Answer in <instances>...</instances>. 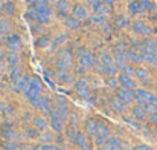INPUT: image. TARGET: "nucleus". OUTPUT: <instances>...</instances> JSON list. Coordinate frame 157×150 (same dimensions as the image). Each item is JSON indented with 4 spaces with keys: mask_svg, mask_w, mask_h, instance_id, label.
<instances>
[{
    "mask_svg": "<svg viewBox=\"0 0 157 150\" xmlns=\"http://www.w3.org/2000/svg\"><path fill=\"white\" fill-rule=\"evenodd\" d=\"M104 31H105V32H110V26H107V25H105V26H104Z\"/></svg>",
    "mask_w": 157,
    "mask_h": 150,
    "instance_id": "obj_53",
    "label": "nucleus"
},
{
    "mask_svg": "<svg viewBox=\"0 0 157 150\" xmlns=\"http://www.w3.org/2000/svg\"><path fill=\"white\" fill-rule=\"evenodd\" d=\"M86 150H95V149H93L92 146H89V147H87V149H86Z\"/></svg>",
    "mask_w": 157,
    "mask_h": 150,
    "instance_id": "obj_57",
    "label": "nucleus"
},
{
    "mask_svg": "<svg viewBox=\"0 0 157 150\" xmlns=\"http://www.w3.org/2000/svg\"><path fill=\"white\" fill-rule=\"evenodd\" d=\"M31 104H32L34 107L40 109L41 112H44V113H49V112L52 110L51 98H49V97H44V95H40V97H37V98L31 100Z\"/></svg>",
    "mask_w": 157,
    "mask_h": 150,
    "instance_id": "obj_7",
    "label": "nucleus"
},
{
    "mask_svg": "<svg viewBox=\"0 0 157 150\" xmlns=\"http://www.w3.org/2000/svg\"><path fill=\"white\" fill-rule=\"evenodd\" d=\"M8 61H9L12 66H17V64H18V61H20V57L17 55V52H12V54H9V55H8Z\"/></svg>",
    "mask_w": 157,
    "mask_h": 150,
    "instance_id": "obj_39",
    "label": "nucleus"
},
{
    "mask_svg": "<svg viewBox=\"0 0 157 150\" xmlns=\"http://www.w3.org/2000/svg\"><path fill=\"white\" fill-rule=\"evenodd\" d=\"M111 107H113V110H116V112H119V113H124L125 109H127V104L122 103V101L116 97V98L111 100Z\"/></svg>",
    "mask_w": 157,
    "mask_h": 150,
    "instance_id": "obj_26",
    "label": "nucleus"
},
{
    "mask_svg": "<svg viewBox=\"0 0 157 150\" xmlns=\"http://www.w3.org/2000/svg\"><path fill=\"white\" fill-rule=\"evenodd\" d=\"M2 8H3V11H5V12H8L9 15H12V14L15 12V6H14L11 2H5V3L2 5Z\"/></svg>",
    "mask_w": 157,
    "mask_h": 150,
    "instance_id": "obj_38",
    "label": "nucleus"
},
{
    "mask_svg": "<svg viewBox=\"0 0 157 150\" xmlns=\"http://www.w3.org/2000/svg\"><path fill=\"white\" fill-rule=\"evenodd\" d=\"M2 146H3L5 150H20L21 149L20 144H18V143H14V141H5Z\"/></svg>",
    "mask_w": 157,
    "mask_h": 150,
    "instance_id": "obj_35",
    "label": "nucleus"
},
{
    "mask_svg": "<svg viewBox=\"0 0 157 150\" xmlns=\"http://www.w3.org/2000/svg\"><path fill=\"white\" fill-rule=\"evenodd\" d=\"M133 31L136 34H140V35H150L151 34V28L142 20H137V22L133 23Z\"/></svg>",
    "mask_w": 157,
    "mask_h": 150,
    "instance_id": "obj_14",
    "label": "nucleus"
},
{
    "mask_svg": "<svg viewBox=\"0 0 157 150\" xmlns=\"http://www.w3.org/2000/svg\"><path fill=\"white\" fill-rule=\"evenodd\" d=\"M116 51H121V52H125V45H124L122 42H119V43H117V46H116Z\"/></svg>",
    "mask_w": 157,
    "mask_h": 150,
    "instance_id": "obj_49",
    "label": "nucleus"
},
{
    "mask_svg": "<svg viewBox=\"0 0 157 150\" xmlns=\"http://www.w3.org/2000/svg\"><path fill=\"white\" fill-rule=\"evenodd\" d=\"M136 77H137L139 80H148L150 74H148V71H147V69L139 67V69H136Z\"/></svg>",
    "mask_w": 157,
    "mask_h": 150,
    "instance_id": "obj_37",
    "label": "nucleus"
},
{
    "mask_svg": "<svg viewBox=\"0 0 157 150\" xmlns=\"http://www.w3.org/2000/svg\"><path fill=\"white\" fill-rule=\"evenodd\" d=\"M6 2H9V0H6Z\"/></svg>",
    "mask_w": 157,
    "mask_h": 150,
    "instance_id": "obj_61",
    "label": "nucleus"
},
{
    "mask_svg": "<svg viewBox=\"0 0 157 150\" xmlns=\"http://www.w3.org/2000/svg\"><path fill=\"white\" fill-rule=\"evenodd\" d=\"M51 45H52L51 35H41V37L37 39V46H38V48H48V46H51Z\"/></svg>",
    "mask_w": 157,
    "mask_h": 150,
    "instance_id": "obj_29",
    "label": "nucleus"
},
{
    "mask_svg": "<svg viewBox=\"0 0 157 150\" xmlns=\"http://www.w3.org/2000/svg\"><path fill=\"white\" fill-rule=\"evenodd\" d=\"M73 17H76L79 22H81V20H87V18H89V11L86 9V6L76 5V6L73 8Z\"/></svg>",
    "mask_w": 157,
    "mask_h": 150,
    "instance_id": "obj_19",
    "label": "nucleus"
},
{
    "mask_svg": "<svg viewBox=\"0 0 157 150\" xmlns=\"http://www.w3.org/2000/svg\"><path fill=\"white\" fill-rule=\"evenodd\" d=\"M3 110H5V106H3V104H0V113H2Z\"/></svg>",
    "mask_w": 157,
    "mask_h": 150,
    "instance_id": "obj_55",
    "label": "nucleus"
},
{
    "mask_svg": "<svg viewBox=\"0 0 157 150\" xmlns=\"http://www.w3.org/2000/svg\"><path fill=\"white\" fill-rule=\"evenodd\" d=\"M0 20H3V18H2V12H0Z\"/></svg>",
    "mask_w": 157,
    "mask_h": 150,
    "instance_id": "obj_59",
    "label": "nucleus"
},
{
    "mask_svg": "<svg viewBox=\"0 0 157 150\" xmlns=\"http://www.w3.org/2000/svg\"><path fill=\"white\" fill-rule=\"evenodd\" d=\"M134 100L137 101V104L140 106H147V104H157V97L145 89H136L134 91Z\"/></svg>",
    "mask_w": 157,
    "mask_h": 150,
    "instance_id": "obj_3",
    "label": "nucleus"
},
{
    "mask_svg": "<svg viewBox=\"0 0 157 150\" xmlns=\"http://www.w3.org/2000/svg\"><path fill=\"white\" fill-rule=\"evenodd\" d=\"M34 126L37 130H46L48 129V121L43 118V116H34Z\"/></svg>",
    "mask_w": 157,
    "mask_h": 150,
    "instance_id": "obj_28",
    "label": "nucleus"
},
{
    "mask_svg": "<svg viewBox=\"0 0 157 150\" xmlns=\"http://www.w3.org/2000/svg\"><path fill=\"white\" fill-rule=\"evenodd\" d=\"M127 57L131 63H142L144 61V57H142V52H137L134 49H128L127 51Z\"/></svg>",
    "mask_w": 157,
    "mask_h": 150,
    "instance_id": "obj_23",
    "label": "nucleus"
},
{
    "mask_svg": "<svg viewBox=\"0 0 157 150\" xmlns=\"http://www.w3.org/2000/svg\"><path fill=\"white\" fill-rule=\"evenodd\" d=\"M3 69V63H2V60H0V71Z\"/></svg>",
    "mask_w": 157,
    "mask_h": 150,
    "instance_id": "obj_56",
    "label": "nucleus"
},
{
    "mask_svg": "<svg viewBox=\"0 0 157 150\" xmlns=\"http://www.w3.org/2000/svg\"><path fill=\"white\" fill-rule=\"evenodd\" d=\"M150 120H151L153 123H156L157 124V112H154V113H151V115H150Z\"/></svg>",
    "mask_w": 157,
    "mask_h": 150,
    "instance_id": "obj_50",
    "label": "nucleus"
},
{
    "mask_svg": "<svg viewBox=\"0 0 157 150\" xmlns=\"http://www.w3.org/2000/svg\"><path fill=\"white\" fill-rule=\"evenodd\" d=\"M117 80H119V84H121L122 87H127V89L136 91V81H134L131 77H128V75L122 74V75H119V77H117Z\"/></svg>",
    "mask_w": 157,
    "mask_h": 150,
    "instance_id": "obj_16",
    "label": "nucleus"
},
{
    "mask_svg": "<svg viewBox=\"0 0 157 150\" xmlns=\"http://www.w3.org/2000/svg\"><path fill=\"white\" fill-rule=\"evenodd\" d=\"M131 150H153L150 146H147V144H140V146H136L134 149H131Z\"/></svg>",
    "mask_w": 157,
    "mask_h": 150,
    "instance_id": "obj_48",
    "label": "nucleus"
},
{
    "mask_svg": "<svg viewBox=\"0 0 157 150\" xmlns=\"http://www.w3.org/2000/svg\"><path fill=\"white\" fill-rule=\"evenodd\" d=\"M104 127V123L102 121H99V120H96V118H90V120H87V123H86V133L89 135V136H96L99 132H101V129Z\"/></svg>",
    "mask_w": 157,
    "mask_h": 150,
    "instance_id": "obj_6",
    "label": "nucleus"
},
{
    "mask_svg": "<svg viewBox=\"0 0 157 150\" xmlns=\"http://www.w3.org/2000/svg\"><path fill=\"white\" fill-rule=\"evenodd\" d=\"M107 84H108L110 87H117V84H119V80H117V78H113V77H110V78L107 80Z\"/></svg>",
    "mask_w": 157,
    "mask_h": 150,
    "instance_id": "obj_43",
    "label": "nucleus"
},
{
    "mask_svg": "<svg viewBox=\"0 0 157 150\" xmlns=\"http://www.w3.org/2000/svg\"><path fill=\"white\" fill-rule=\"evenodd\" d=\"M26 135H28L29 138H37V136H38V130H37V129H28V130H26Z\"/></svg>",
    "mask_w": 157,
    "mask_h": 150,
    "instance_id": "obj_45",
    "label": "nucleus"
},
{
    "mask_svg": "<svg viewBox=\"0 0 157 150\" xmlns=\"http://www.w3.org/2000/svg\"><path fill=\"white\" fill-rule=\"evenodd\" d=\"M145 11V8H144V5H142V2L140 0H134L131 5H130V12L131 14H140V12H144Z\"/></svg>",
    "mask_w": 157,
    "mask_h": 150,
    "instance_id": "obj_27",
    "label": "nucleus"
},
{
    "mask_svg": "<svg viewBox=\"0 0 157 150\" xmlns=\"http://www.w3.org/2000/svg\"><path fill=\"white\" fill-rule=\"evenodd\" d=\"M72 63H73V57H72L70 51L64 49L58 54V58H56V69H58V72H67L69 67H72Z\"/></svg>",
    "mask_w": 157,
    "mask_h": 150,
    "instance_id": "obj_2",
    "label": "nucleus"
},
{
    "mask_svg": "<svg viewBox=\"0 0 157 150\" xmlns=\"http://www.w3.org/2000/svg\"><path fill=\"white\" fill-rule=\"evenodd\" d=\"M124 121H125L128 126H131L133 129H136V130H139V129H140L139 120H136L134 116H124Z\"/></svg>",
    "mask_w": 157,
    "mask_h": 150,
    "instance_id": "obj_33",
    "label": "nucleus"
},
{
    "mask_svg": "<svg viewBox=\"0 0 157 150\" xmlns=\"http://www.w3.org/2000/svg\"><path fill=\"white\" fill-rule=\"evenodd\" d=\"M69 2L67 0H58V3H56V8H58V12L61 14V15H64L67 11H69Z\"/></svg>",
    "mask_w": 157,
    "mask_h": 150,
    "instance_id": "obj_32",
    "label": "nucleus"
},
{
    "mask_svg": "<svg viewBox=\"0 0 157 150\" xmlns=\"http://www.w3.org/2000/svg\"><path fill=\"white\" fill-rule=\"evenodd\" d=\"M127 60H128V57H127V52H121V51H116V52H114V61H116V67H117V69H121L122 72H124V71H125V67L128 66Z\"/></svg>",
    "mask_w": 157,
    "mask_h": 150,
    "instance_id": "obj_13",
    "label": "nucleus"
},
{
    "mask_svg": "<svg viewBox=\"0 0 157 150\" xmlns=\"http://www.w3.org/2000/svg\"><path fill=\"white\" fill-rule=\"evenodd\" d=\"M35 150H58V149H56V146H52V144H41Z\"/></svg>",
    "mask_w": 157,
    "mask_h": 150,
    "instance_id": "obj_44",
    "label": "nucleus"
},
{
    "mask_svg": "<svg viewBox=\"0 0 157 150\" xmlns=\"http://www.w3.org/2000/svg\"><path fill=\"white\" fill-rule=\"evenodd\" d=\"M56 109H58V112L61 113L63 120L66 121V120H67V115H69V106H67L66 98H63V97H58V98H56Z\"/></svg>",
    "mask_w": 157,
    "mask_h": 150,
    "instance_id": "obj_17",
    "label": "nucleus"
},
{
    "mask_svg": "<svg viewBox=\"0 0 157 150\" xmlns=\"http://www.w3.org/2000/svg\"><path fill=\"white\" fill-rule=\"evenodd\" d=\"M46 2H48V3H52V2H55V0H46Z\"/></svg>",
    "mask_w": 157,
    "mask_h": 150,
    "instance_id": "obj_58",
    "label": "nucleus"
},
{
    "mask_svg": "<svg viewBox=\"0 0 157 150\" xmlns=\"http://www.w3.org/2000/svg\"><path fill=\"white\" fill-rule=\"evenodd\" d=\"M87 2H89V3H90V5H95V3H96V2H98V0H87Z\"/></svg>",
    "mask_w": 157,
    "mask_h": 150,
    "instance_id": "obj_54",
    "label": "nucleus"
},
{
    "mask_svg": "<svg viewBox=\"0 0 157 150\" xmlns=\"http://www.w3.org/2000/svg\"><path fill=\"white\" fill-rule=\"evenodd\" d=\"M76 55L79 58V64L84 66L86 69H92L95 66V57L92 55V52H89L86 48H79L76 51Z\"/></svg>",
    "mask_w": 157,
    "mask_h": 150,
    "instance_id": "obj_5",
    "label": "nucleus"
},
{
    "mask_svg": "<svg viewBox=\"0 0 157 150\" xmlns=\"http://www.w3.org/2000/svg\"><path fill=\"white\" fill-rule=\"evenodd\" d=\"M2 136H3L5 141H14V143H17V141L21 140V136L14 130V127H12L11 124H6V126L2 129Z\"/></svg>",
    "mask_w": 157,
    "mask_h": 150,
    "instance_id": "obj_10",
    "label": "nucleus"
},
{
    "mask_svg": "<svg viewBox=\"0 0 157 150\" xmlns=\"http://www.w3.org/2000/svg\"><path fill=\"white\" fill-rule=\"evenodd\" d=\"M101 150H122L121 140H119V138H116V136H111L104 146L101 147Z\"/></svg>",
    "mask_w": 157,
    "mask_h": 150,
    "instance_id": "obj_18",
    "label": "nucleus"
},
{
    "mask_svg": "<svg viewBox=\"0 0 157 150\" xmlns=\"http://www.w3.org/2000/svg\"><path fill=\"white\" fill-rule=\"evenodd\" d=\"M49 116H51V126L55 132H61L63 130V124H64V120L61 116V113L58 112L56 107H52V110L49 112Z\"/></svg>",
    "mask_w": 157,
    "mask_h": 150,
    "instance_id": "obj_8",
    "label": "nucleus"
},
{
    "mask_svg": "<svg viewBox=\"0 0 157 150\" xmlns=\"http://www.w3.org/2000/svg\"><path fill=\"white\" fill-rule=\"evenodd\" d=\"M104 20H105L104 15H95L92 18V22H95V23H104Z\"/></svg>",
    "mask_w": 157,
    "mask_h": 150,
    "instance_id": "obj_47",
    "label": "nucleus"
},
{
    "mask_svg": "<svg viewBox=\"0 0 157 150\" xmlns=\"http://www.w3.org/2000/svg\"><path fill=\"white\" fill-rule=\"evenodd\" d=\"M142 57L145 61L148 63H157V52H153V51H142Z\"/></svg>",
    "mask_w": 157,
    "mask_h": 150,
    "instance_id": "obj_30",
    "label": "nucleus"
},
{
    "mask_svg": "<svg viewBox=\"0 0 157 150\" xmlns=\"http://www.w3.org/2000/svg\"><path fill=\"white\" fill-rule=\"evenodd\" d=\"M58 80L63 81V83H64V81H66V83H70L73 78L69 75V72H58Z\"/></svg>",
    "mask_w": 157,
    "mask_h": 150,
    "instance_id": "obj_40",
    "label": "nucleus"
},
{
    "mask_svg": "<svg viewBox=\"0 0 157 150\" xmlns=\"http://www.w3.org/2000/svg\"><path fill=\"white\" fill-rule=\"evenodd\" d=\"M117 26L119 28H124V26H127L128 25V18H125V17H117Z\"/></svg>",
    "mask_w": 157,
    "mask_h": 150,
    "instance_id": "obj_42",
    "label": "nucleus"
},
{
    "mask_svg": "<svg viewBox=\"0 0 157 150\" xmlns=\"http://www.w3.org/2000/svg\"><path fill=\"white\" fill-rule=\"evenodd\" d=\"M29 84H31V78L28 77V75H21L18 80H15L14 81V89L17 91V92H26V89L29 87Z\"/></svg>",
    "mask_w": 157,
    "mask_h": 150,
    "instance_id": "obj_12",
    "label": "nucleus"
},
{
    "mask_svg": "<svg viewBox=\"0 0 157 150\" xmlns=\"http://www.w3.org/2000/svg\"><path fill=\"white\" fill-rule=\"evenodd\" d=\"M66 26H67L69 29H79V26H81V22H79L76 17H73V15H69V17H66Z\"/></svg>",
    "mask_w": 157,
    "mask_h": 150,
    "instance_id": "obj_25",
    "label": "nucleus"
},
{
    "mask_svg": "<svg viewBox=\"0 0 157 150\" xmlns=\"http://www.w3.org/2000/svg\"><path fill=\"white\" fill-rule=\"evenodd\" d=\"M140 2H142V5H144L145 9H148V11H153L154 9V3L151 0H140Z\"/></svg>",
    "mask_w": 157,
    "mask_h": 150,
    "instance_id": "obj_41",
    "label": "nucleus"
},
{
    "mask_svg": "<svg viewBox=\"0 0 157 150\" xmlns=\"http://www.w3.org/2000/svg\"><path fill=\"white\" fill-rule=\"evenodd\" d=\"M44 75H46V78H48V81L51 83L53 86V78H55V72H51V71H46L44 72Z\"/></svg>",
    "mask_w": 157,
    "mask_h": 150,
    "instance_id": "obj_46",
    "label": "nucleus"
},
{
    "mask_svg": "<svg viewBox=\"0 0 157 150\" xmlns=\"http://www.w3.org/2000/svg\"><path fill=\"white\" fill-rule=\"evenodd\" d=\"M5 55H6V54H5V51H3V48L0 46V58H2V57H5Z\"/></svg>",
    "mask_w": 157,
    "mask_h": 150,
    "instance_id": "obj_52",
    "label": "nucleus"
},
{
    "mask_svg": "<svg viewBox=\"0 0 157 150\" xmlns=\"http://www.w3.org/2000/svg\"><path fill=\"white\" fill-rule=\"evenodd\" d=\"M93 11L98 14V15H107L108 12H110V8H108V5H105L104 2H96L95 5H93Z\"/></svg>",
    "mask_w": 157,
    "mask_h": 150,
    "instance_id": "obj_21",
    "label": "nucleus"
},
{
    "mask_svg": "<svg viewBox=\"0 0 157 150\" xmlns=\"http://www.w3.org/2000/svg\"><path fill=\"white\" fill-rule=\"evenodd\" d=\"M41 92H43V83H41V80H40L38 77L31 78V84H29V87H28L26 92H25L26 98H28V100H34V98L40 97Z\"/></svg>",
    "mask_w": 157,
    "mask_h": 150,
    "instance_id": "obj_4",
    "label": "nucleus"
},
{
    "mask_svg": "<svg viewBox=\"0 0 157 150\" xmlns=\"http://www.w3.org/2000/svg\"><path fill=\"white\" fill-rule=\"evenodd\" d=\"M133 116L136 118V120H145L147 116H148V112L145 110V107L144 106H140V104H137V106H134L133 107Z\"/></svg>",
    "mask_w": 157,
    "mask_h": 150,
    "instance_id": "obj_22",
    "label": "nucleus"
},
{
    "mask_svg": "<svg viewBox=\"0 0 157 150\" xmlns=\"http://www.w3.org/2000/svg\"><path fill=\"white\" fill-rule=\"evenodd\" d=\"M101 2H104L105 5H113L114 3V0H101Z\"/></svg>",
    "mask_w": 157,
    "mask_h": 150,
    "instance_id": "obj_51",
    "label": "nucleus"
},
{
    "mask_svg": "<svg viewBox=\"0 0 157 150\" xmlns=\"http://www.w3.org/2000/svg\"><path fill=\"white\" fill-rule=\"evenodd\" d=\"M116 97L122 101V103L130 104V103L134 101V91L127 89V87H119V89L116 91Z\"/></svg>",
    "mask_w": 157,
    "mask_h": 150,
    "instance_id": "obj_11",
    "label": "nucleus"
},
{
    "mask_svg": "<svg viewBox=\"0 0 157 150\" xmlns=\"http://www.w3.org/2000/svg\"><path fill=\"white\" fill-rule=\"evenodd\" d=\"M75 91L78 92V95L84 100H90V89H89V83L86 78H81L75 83Z\"/></svg>",
    "mask_w": 157,
    "mask_h": 150,
    "instance_id": "obj_9",
    "label": "nucleus"
},
{
    "mask_svg": "<svg viewBox=\"0 0 157 150\" xmlns=\"http://www.w3.org/2000/svg\"><path fill=\"white\" fill-rule=\"evenodd\" d=\"M31 17H34L37 22L40 23H51V18H52V11L49 6H31Z\"/></svg>",
    "mask_w": 157,
    "mask_h": 150,
    "instance_id": "obj_1",
    "label": "nucleus"
},
{
    "mask_svg": "<svg viewBox=\"0 0 157 150\" xmlns=\"http://www.w3.org/2000/svg\"><path fill=\"white\" fill-rule=\"evenodd\" d=\"M6 43H8V48L9 49H12L14 52H17V51L21 48V39H20V35H17V34H12V35H9L8 39H6Z\"/></svg>",
    "mask_w": 157,
    "mask_h": 150,
    "instance_id": "obj_15",
    "label": "nucleus"
},
{
    "mask_svg": "<svg viewBox=\"0 0 157 150\" xmlns=\"http://www.w3.org/2000/svg\"><path fill=\"white\" fill-rule=\"evenodd\" d=\"M75 144H76L81 150H86L89 146H90V144H89V140H87V135H86V133H82V132H78V133H76Z\"/></svg>",
    "mask_w": 157,
    "mask_h": 150,
    "instance_id": "obj_20",
    "label": "nucleus"
},
{
    "mask_svg": "<svg viewBox=\"0 0 157 150\" xmlns=\"http://www.w3.org/2000/svg\"><path fill=\"white\" fill-rule=\"evenodd\" d=\"M101 63L105 67H116V61L113 60V57L108 52H102L101 54Z\"/></svg>",
    "mask_w": 157,
    "mask_h": 150,
    "instance_id": "obj_24",
    "label": "nucleus"
},
{
    "mask_svg": "<svg viewBox=\"0 0 157 150\" xmlns=\"http://www.w3.org/2000/svg\"><path fill=\"white\" fill-rule=\"evenodd\" d=\"M9 77H11V80H18L20 77H21V69L18 67V66H14L12 69H11V72H9Z\"/></svg>",
    "mask_w": 157,
    "mask_h": 150,
    "instance_id": "obj_36",
    "label": "nucleus"
},
{
    "mask_svg": "<svg viewBox=\"0 0 157 150\" xmlns=\"http://www.w3.org/2000/svg\"><path fill=\"white\" fill-rule=\"evenodd\" d=\"M156 133H157V129H156Z\"/></svg>",
    "mask_w": 157,
    "mask_h": 150,
    "instance_id": "obj_60",
    "label": "nucleus"
},
{
    "mask_svg": "<svg viewBox=\"0 0 157 150\" xmlns=\"http://www.w3.org/2000/svg\"><path fill=\"white\" fill-rule=\"evenodd\" d=\"M11 31V25L8 20H0V35H6Z\"/></svg>",
    "mask_w": 157,
    "mask_h": 150,
    "instance_id": "obj_34",
    "label": "nucleus"
},
{
    "mask_svg": "<svg viewBox=\"0 0 157 150\" xmlns=\"http://www.w3.org/2000/svg\"><path fill=\"white\" fill-rule=\"evenodd\" d=\"M67 37H69L67 34H61V35H58V37H56V39H55V40L52 42V45H51L52 51H55L56 48H58V46H61V45H63V43L67 40Z\"/></svg>",
    "mask_w": 157,
    "mask_h": 150,
    "instance_id": "obj_31",
    "label": "nucleus"
}]
</instances>
